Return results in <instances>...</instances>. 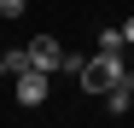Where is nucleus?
Listing matches in <instances>:
<instances>
[{
	"label": "nucleus",
	"mask_w": 134,
	"mask_h": 128,
	"mask_svg": "<svg viewBox=\"0 0 134 128\" xmlns=\"http://www.w3.org/2000/svg\"><path fill=\"white\" fill-rule=\"evenodd\" d=\"M76 82H82L87 93H111V88H122V82H128V64H122V53H93V58L82 64Z\"/></svg>",
	"instance_id": "obj_1"
},
{
	"label": "nucleus",
	"mask_w": 134,
	"mask_h": 128,
	"mask_svg": "<svg viewBox=\"0 0 134 128\" xmlns=\"http://www.w3.org/2000/svg\"><path fill=\"white\" fill-rule=\"evenodd\" d=\"M18 105H29V111L47 105V70H24L18 76Z\"/></svg>",
	"instance_id": "obj_2"
},
{
	"label": "nucleus",
	"mask_w": 134,
	"mask_h": 128,
	"mask_svg": "<svg viewBox=\"0 0 134 128\" xmlns=\"http://www.w3.org/2000/svg\"><path fill=\"white\" fill-rule=\"evenodd\" d=\"M128 105H134V88H128V82H122V88H111V93H105V111H111V117H122Z\"/></svg>",
	"instance_id": "obj_3"
},
{
	"label": "nucleus",
	"mask_w": 134,
	"mask_h": 128,
	"mask_svg": "<svg viewBox=\"0 0 134 128\" xmlns=\"http://www.w3.org/2000/svg\"><path fill=\"white\" fill-rule=\"evenodd\" d=\"M6 70H12V76H24V70H35V64H29V47H6Z\"/></svg>",
	"instance_id": "obj_4"
},
{
	"label": "nucleus",
	"mask_w": 134,
	"mask_h": 128,
	"mask_svg": "<svg viewBox=\"0 0 134 128\" xmlns=\"http://www.w3.org/2000/svg\"><path fill=\"white\" fill-rule=\"evenodd\" d=\"M128 41H122V29H99V53H122Z\"/></svg>",
	"instance_id": "obj_5"
},
{
	"label": "nucleus",
	"mask_w": 134,
	"mask_h": 128,
	"mask_svg": "<svg viewBox=\"0 0 134 128\" xmlns=\"http://www.w3.org/2000/svg\"><path fill=\"white\" fill-rule=\"evenodd\" d=\"M24 6L29 0H0V18H24Z\"/></svg>",
	"instance_id": "obj_6"
},
{
	"label": "nucleus",
	"mask_w": 134,
	"mask_h": 128,
	"mask_svg": "<svg viewBox=\"0 0 134 128\" xmlns=\"http://www.w3.org/2000/svg\"><path fill=\"white\" fill-rule=\"evenodd\" d=\"M122 41H128V47H134V18H122Z\"/></svg>",
	"instance_id": "obj_7"
},
{
	"label": "nucleus",
	"mask_w": 134,
	"mask_h": 128,
	"mask_svg": "<svg viewBox=\"0 0 134 128\" xmlns=\"http://www.w3.org/2000/svg\"><path fill=\"white\" fill-rule=\"evenodd\" d=\"M0 76H12V70H6V53H0Z\"/></svg>",
	"instance_id": "obj_8"
},
{
	"label": "nucleus",
	"mask_w": 134,
	"mask_h": 128,
	"mask_svg": "<svg viewBox=\"0 0 134 128\" xmlns=\"http://www.w3.org/2000/svg\"><path fill=\"white\" fill-rule=\"evenodd\" d=\"M128 88H134V70H128Z\"/></svg>",
	"instance_id": "obj_9"
},
{
	"label": "nucleus",
	"mask_w": 134,
	"mask_h": 128,
	"mask_svg": "<svg viewBox=\"0 0 134 128\" xmlns=\"http://www.w3.org/2000/svg\"><path fill=\"white\" fill-rule=\"evenodd\" d=\"M0 128H6V122H0Z\"/></svg>",
	"instance_id": "obj_10"
}]
</instances>
